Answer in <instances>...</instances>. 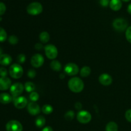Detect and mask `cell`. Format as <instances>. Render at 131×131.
Here are the masks:
<instances>
[{
	"label": "cell",
	"instance_id": "6da1fadb",
	"mask_svg": "<svg viewBox=\"0 0 131 131\" xmlns=\"http://www.w3.org/2000/svg\"><path fill=\"white\" fill-rule=\"evenodd\" d=\"M68 86L71 92L74 93H80L84 89V84L81 79L78 77H74L69 79Z\"/></svg>",
	"mask_w": 131,
	"mask_h": 131
},
{
	"label": "cell",
	"instance_id": "7a4b0ae2",
	"mask_svg": "<svg viewBox=\"0 0 131 131\" xmlns=\"http://www.w3.org/2000/svg\"><path fill=\"white\" fill-rule=\"evenodd\" d=\"M23 69L19 64L14 63L9 68V74L14 79H19L23 75Z\"/></svg>",
	"mask_w": 131,
	"mask_h": 131
},
{
	"label": "cell",
	"instance_id": "3957f363",
	"mask_svg": "<svg viewBox=\"0 0 131 131\" xmlns=\"http://www.w3.org/2000/svg\"><path fill=\"white\" fill-rule=\"evenodd\" d=\"M27 12L31 15H38L42 12V5L38 2H33L27 6Z\"/></svg>",
	"mask_w": 131,
	"mask_h": 131
},
{
	"label": "cell",
	"instance_id": "277c9868",
	"mask_svg": "<svg viewBox=\"0 0 131 131\" xmlns=\"http://www.w3.org/2000/svg\"><path fill=\"white\" fill-rule=\"evenodd\" d=\"M113 26L118 31H124L127 29L128 23L123 18H117L113 22Z\"/></svg>",
	"mask_w": 131,
	"mask_h": 131
},
{
	"label": "cell",
	"instance_id": "5b68a950",
	"mask_svg": "<svg viewBox=\"0 0 131 131\" xmlns=\"http://www.w3.org/2000/svg\"><path fill=\"white\" fill-rule=\"evenodd\" d=\"M77 120L81 124H86L92 120V115L88 111L81 110L77 114Z\"/></svg>",
	"mask_w": 131,
	"mask_h": 131
},
{
	"label": "cell",
	"instance_id": "8992f818",
	"mask_svg": "<svg viewBox=\"0 0 131 131\" xmlns=\"http://www.w3.org/2000/svg\"><path fill=\"white\" fill-rule=\"evenodd\" d=\"M45 54L47 58L54 60L58 56V51L57 47L53 44H48L44 47Z\"/></svg>",
	"mask_w": 131,
	"mask_h": 131
},
{
	"label": "cell",
	"instance_id": "52a82bcc",
	"mask_svg": "<svg viewBox=\"0 0 131 131\" xmlns=\"http://www.w3.org/2000/svg\"><path fill=\"white\" fill-rule=\"evenodd\" d=\"M24 90V86L20 83H16L13 84L10 88V93L14 98L19 97L23 93Z\"/></svg>",
	"mask_w": 131,
	"mask_h": 131
},
{
	"label": "cell",
	"instance_id": "ba28073f",
	"mask_svg": "<svg viewBox=\"0 0 131 131\" xmlns=\"http://www.w3.org/2000/svg\"><path fill=\"white\" fill-rule=\"evenodd\" d=\"M64 71L68 75L74 76V75H75L78 74L79 69L78 65H76L75 63H69L67 65H65V67H64Z\"/></svg>",
	"mask_w": 131,
	"mask_h": 131
},
{
	"label": "cell",
	"instance_id": "9c48e42d",
	"mask_svg": "<svg viewBox=\"0 0 131 131\" xmlns=\"http://www.w3.org/2000/svg\"><path fill=\"white\" fill-rule=\"evenodd\" d=\"M22 124L17 120H10L6 124V131H23Z\"/></svg>",
	"mask_w": 131,
	"mask_h": 131
},
{
	"label": "cell",
	"instance_id": "30bf717a",
	"mask_svg": "<svg viewBox=\"0 0 131 131\" xmlns=\"http://www.w3.org/2000/svg\"><path fill=\"white\" fill-rule=\"evenodd\" d=\"M44 58L40 54H35L31 59V65L35 68H39L43 65Z\"/></svg>",
	"mask_w": 131,
	"mask_h": 131
},
{
	"label": "cell",
	"instance_id": "8fae6325",
	"mask_svg": "<svg viewBox=\"0 0 131 131\" xmlns=\"http://www.w3.org/2000/svg\"><path fill=\"white\" fill-rule=\"evenodd\" d=\"M28 100L24 96H19L14 100V104L17 109H23L28 106Z\"/></svg>",
	"mask_w": 131,
	"mask_h": 131
},
{
	"label": "cell",
	"instance_id": "7c38bea8",
	"mask_svg": "<svg viewBox=\"0 0 131 131\" xmlns=\"http://www.w3.org/2000/svg\"><path fill=\"white\" fill-rule=\"evenodd\" d=\"M27 110L30 115L35 116V115H37L40 113V107L37 102H30L28 104Z\"/></svg>",
	"mask_w": 131,
	"mask_h": 131
},
{
	"label": "cell",
	"instance_id": "4fadbf2b",
	"mask_svg": "<svg viewBox=\"0 0 131 131\" xmlns=\"http://www.w3.org/2000/svg\"><path fill=\"white\" fill-rule=\"evenodd\" d=\"M99 83L103 86H110L113 82V78L110 74H102L99 78Z\"/></svg>",
	"mask_w": 131,
	"mask_h": 131
},
{
	"label": "cell",
	"instance_id": "5bb4252c",
	"mask_svg": "<svg viewBox=\"0 0 131 131\" xmlns=\"http://www.w3.org/2000/svg\"><path fill=\"white\" fill-rule=\"evenodd\" d=\"M11 80L7 77L0 78V90H6L11 87Z\"/></svg>",
	"mask_w": 131,
	"mask_h": 131
},
{
	"label": "cell",
	"instance_id": "9a60e30c",
	"mask_svg": "<svg viewBox=\"0 0 131 131\" xmlns=\"http://www.w3.org/2000/svg\"><path fill=\"white\" fill-rule=\"evenodd\" d=\"M12 61L11 56L8 54H2L0 56V64L3 66H8Z\"/></svg>",
	"mask_w": 131,
	"mask_h": 131
},
{
	"label": "cell",
	"instance_id": "2e32d148",
	"mask_svg": "<svg viewBox=\"0 0 131 131\" xmlns=\"http://www.w3.org/2000/svg\"><path fill=\"white\" fill-rule=\"evenodd\" d=\"M13 97L7 93H2L0 94V103L7 104L12 101Z\"/></svg>",
	"mask_w": 131,
	"mask_h": 131
},
{
	"label": "cell",
	"instance_id": "e0dca14e",
	"mask_svg": "<svg viewBox=\"0 0 131 131\" xmlns=\"http://www.w3.org/2000/svg\"><path fill=\"white\" fill-rule=\"evenodd\" d=\"M110 8L114 11H118L122 6L121 0H111L110 3Z\"/></svg>",
	"mask_w": 131,
	"mask_h": 131
},
{
	"label": "cell",
	"instance_id": "ac0fdd59",
	"mask_svg": "<svg viewBox=\"0 0 131 131\" xmlns=\"http://www.w3.org/2000/svg\"><path fill=\"white\" fill-rule=\"evenodd\" d=\"M50 67L55 72H60L61 69V64L58 60H52L50 63Z\"/></svg>",
	"mask_w": 131,
	"mask_h": 131
},
{
	"label": "cell",
	"instance_id": "d6986e66",
	"mask_svg": "<svg viewBox=\"0 0 131 131\" xmlns=\"http://www.w3.org/2000/svg\"><path fill=\"white\" fill-rule=\"evenodd\" d=\"M39 39L42 43H47L50 40V35L47 31L42 32L39 35Z\"/></svg>",
	"mask_w": 131,
	"mask_h": 131
},
{
	"label": "cell",
	"instance_id": "ffe728a7",
	"mask_svg": "<svg viewBox=\"0 0 131 131\" xmlns=\"http://www.w3.org/2000/svg\"><path fill=\"white\" fill-rule=\"evenodd\" d=\"M118 126L115 122H110L106 126V131H118Z\"/></svg>",
	"mask_w": 131,
	"mask_h": 131
},
{
	"label": "cell",
	"instance_id": "44dd1931",
	"mask_svg": "<svg viewBox=\"0 0 131 131\" xmlns=\"http://www.w3.org/2000/svg\"><path fill=\"white\" fill-rule=\"evenodd\" d=\"M91 74V69L88 66H84L80 70V75L83 78L88 77Z\"/></svg>",
	"mask_w": 131,
	"mask_h": 131
},
{
	"label": "cell",
	"instance_id": "7402d4cb",
	"mask_svg": "<svg viewBox=\"0 0 131 131\" xmlns=\"http://www.w3.org/2000/svg\"><path fill=\"white\" fill-rule=\"evenodd\" d=\"M46 124V118L43 116H38L35 120V125L37 127H43Z\"/></svg>",
	"mask_w": 131,
	"mask_h": 131
},
{
	"label": "cell",
	"instance_id": "603a6c76",
	"mask_svg": "<svg viewBox=\"0 0 131 131\" xmlns=\"http://www.w3.org/2000/svg\"><path fill=\"white\" fill-rule=\"evenodd\" d=\"M24 89L26 90L27 92L28 93H31V92H34L35 90V85L34 83L30 81H27L26 83L24 84Z\"/></svg>",
	"mask_w": 131,
	"mask_h": 131
},
{
	"label": "cell",
	"instance_id": "cb8c5ba5",
	"mask_svg": "<svg viewBox=\"0 0 131 131\" xmlns=\"http://www.w3.org/2000/svg\"><path fill=\"white\" fill-rule=\"evenodd\" d=\"M42 111L43 114L49 115V114L52 113V111H53V107L49 104L43 105L42 107Z\"/></svg>",
	"mask_w": 131,
	"mask_h": 131
},
{
	"label": "cell",
	"instance_id": "d4e9b609",
	"mask_svg": "<svg viewBox=\"0 0 131 131\" xmlns=\"http://www.w3.org/2000/svg\"><path fill=\"white\" fill-rule=\"evenodd\" d=\"M7 38V33L5 29L0 27V42H3Z\"/></svg>",
	"mask_w": 131,
	"mask_h": 131
},
{
	"label": "cell",
	"instance_id": "484cf974",
	"mask_svg": "<svg viewBox=\"0 0 131 131\" xmlns=\"http://www.w3.org/2000/svg\"><path fill=\"white\" fill-rule=\"evenodd\" d=\"M29 99L31 100V102H36L38 99H39V94L36 92H33L30 93L29 95Z\"/></svg>",
	"mask_w": 131,
	"mask_h": 131
},
{
	"label": "cell",
	"instance_id": "4316f807",
	"mask_svg": "<svg viewBox=\"0 0 131 131\" xmlns=\"http://www.w3.org/2000/svg\"><path fill=\"white\" fill-rule=\"evenodd\" d=\"M75 116V113L73 111H69L65 114V118L68 121L72 120Z\"/></svg>",
	"mask_w": 131,
	"mask_h": 131
},
{
	"label": "cell",
	"instance_id": "83f0119b",
	"mask_svg": "<svg viewBox=\"0 0 131 131\" xmlns=\"http://www.w3.org/2000/svg\"><path fill=\"white\" fill-rule=\"evenodd\" d=\"M8 42L9 43H11L12 45H15L18 43L19 42V39H18L17 37H16L15 35H11L8 38Z\"/></svg>",
	"mask_w": 131,
	"mask_h": 131
},
{
	"label": "cell",
	"instance_id": "f1b7e54d",
	"mask_svg": "<svg viewBox=\"0 0 131 131\" xmlns=\"http://www.w3.org/2000/svg\"><path fill=\"white\" fill-rule=\"evenodd\" d=\"M125 37L128 42L131 43V26L128 27L127 29L125 31Z\"/></svg>",
	"mask_w": 131,
	"mask_h": 131
},
{
	"label": "cell",
	"instance_id": "f546056e",
	"mask_svg": "<svg viewBox=\"0 0 131 131\" xmlns=\"http://www.w3.org/2000/svg\"><path fill=\"white\" fill-rule=\"evenodd\" d=\"M17 60L20 63H24L26 61V56L23 54H20L17 57Z\"/></svg>",
	"mask_w": 131,
	"mask_h": 131
},
{
	"label": "cell",
	"instance_id": "4dcf8cb0",
	"mask_svg": "<svg viewBox=\"0 0 131 131\" xmlns=\"http://www.w3.org/2000/svg\"><path fill=\"white\" fill-rule=\"evenodd\" d=\"M6 5L2 2H0V16L3 15L6 12Z\"/></svg>",
	"mask_w": 131,
	"mask_h": 131
},
{
	"label": "cell",
	"instance_id": "1f68e13d",
	"mask_svg": "<svg viewBox=\"0 0 131 131\" xmlns=\"http://www.w3.org/2000/svg\"><path fill=\"white\" fill-rule=\"evenodd\" d=\"M36 74H37V73H36L35 70H33V69H30V70H28V78H31V79H33V78L36 76Z\"/></svg>",
	"mask_w": 131,
	"mask_h": 131
},
{
	"label": "cell",
	"instance_id": "d6a6232c",
	"mask_svg": "<svg viewBox=\"0 0 131 131\" xmlns=\"http://www.w3.org/2000/svg\"><path fill=\"white\" fill-rule=\"evenodd\" d=\"M8 72L7 70L4 67L0 68V76L1 78H4V77H6Z\"/></svg>",
	"mask_w": 131,
	"mask_h": 131
},
{
	"label": "cell",
	"instance_id": "836d02e7",
	"mask_svg": "<svg viewBox=\"0 0 131 131\" xmlns=\"http://www.w3.org/2000/svg\"><path fill=\"white\" fill-rule=\"evenodd\" d=\"M125 118H126V120H127L129 122L131 123V109H130V110H128L127 111L125 112Z\"/></svg>",
	"mask_w": 131,
	"mask_h": 131
},
{
	"label": "cell",
	"instance_id": "e575fe53",
	"mask_svg": "<svg viewBox=\"0 0 131 131\" xmlns=\"http://www.w3.org/2000/svg\"><path fill=\"white\" fill-rule=\"evenodd\" d=\"M110 0H100V4L103 7H106L108 5H110Z\"/></svg>",
	"mask_w": 131,
	"mask_h": 131
},
{
	"label": "cell",
	"instance_id": "d590c367",
	"mask_svg": "<svg viewBox=\"0 0 131 131\" xmlns=\"http://www.w3.org/2000/svg\"><path fill=\"white\" fill-rule=\"evenodd\" d=\"M75 109H77V110H81V108H82L81 103H80L79 102H76V103L75 104Z\"/></svg>",
	"mask_w": 131,
	"mask_h": 131
},
{
	"label": "cell",
	"instance_id": "8d00e7d4",
	"mask_svg": "<svg viewBox=\"0 0 131 131\" xmlns=\"http://www.w3.org/2000/svg\"><path fill=\"white\" fill-rule=\"evenodd\" d=\"M35 47L36 49L40 50L42 49H43V46H42V44H41V43H38L35 46Z\"/></svg>",
	"mask_w": 131,
	"mask_h": 131
},
{
	"label": "cell",
	"instance_id": "74e56055",
	"mask_svg": "<svg viewBox=\"0 0 131 131\" xmlns=\"http://www.w3.org/2000/svg\"><path fill=\"white\" fill-rule=\"evenodd\" d=\"M42 131H53V129H52V128L51 127L47 126L46 127L43 128L42 130Z\"/></svg>",
	"mask_w": 131,
	"mask_h": 131
},
{
	"label": "cell",
	"instance_id": "f35d334b",
	"mask_svg": "<svg viewBox=\"0 0 131 131\" xmlns=\"http://www.w3.org/2000/svg\"><path fill=\"white\" fill-rule=\"evenodd\" d=\"M127 12H128V13H129V14H130V15H131V3L129 4V6H128Z\"/></svg>",
	"mask_w": 131,
	"mask_h": 131
},
{
	"label": "cell",
	"instance_id": "ab89813d",
	"mask_svg": "<svg viewBox=\"0 0 131 131\" xmlns=\"http://www.w3.org/2000/svg\"><path fill=\"white\" fill-rule=\"evenodd\" d=\"M65 78V75L63 74H60V78Z\"/></svg>",
	"mask_w": 131,
	"mask_h": 131
},
{
	"label": "cell",
	"instance_id": "60d3db41",
	"mask_svg": "<svg viewBox=\"0 0 131 131\" xmlns=\"http://www.w3.org/2000/svg\"><path fill=\"white\" fill-rule=\"evenodd\" d=\"M121 1H124V2H129V1H130V0H121Z\"/></svg>",
	"mask_w": 131,
	"mask_h": 131
},
{
	"label": "cell",
	"instance_id": "b9f144b4",
	"mask_svg": "<svg viewBox=\"0 0 131 131\" xmlns=\"http://www.w3.org/2000/svg\"><path fill=\"white\" fill-rule=\"evenodd\" d=\"M2 49H1V48L0 47V56H1V54H2Z\"/></svg>",
	"mask_w": 131,
	"mask_h": 131
}]
</instances>
